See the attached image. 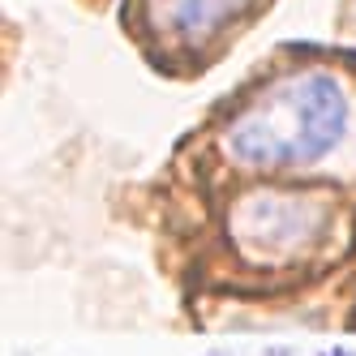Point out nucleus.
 Wrapping results in <instances>:
<instances>
[{
    "label": "nucleus",
    "mask_w": 356,
    "mask_h": 356,
    "mask_svg": "<svg viewBox=\"0 0 356 356\" xmlns=\"http://www.w3.org/2000/svg\"><path fill=\"white\" fill-rule=\"evenodd\" d=\"M348 129V95L326 73H300L270 86L223 129V146L249 168L318 163Z\"/></svg>",
    "instance_id": "f257e3e1"
},
{
    "label": "nucleus",
    "mask_w": 356,
    "mask_h": 356,
    "mask_svg": "<svg viewBox=\"0 0 356 356\" xmlns=\"http://www.w3.org/2000/svg\"><path fill=\"white\" fill-rule=\"evenodd\" d=\"M241 5V0H159V13L163 22L185 35V39H207L211 31H219L227 17H232V9Z\"/></svg>",
    "instance_id": "f03ea898"
}]
</instances>
